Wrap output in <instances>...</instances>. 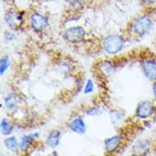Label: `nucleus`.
I'll use <instances>...</instances> for the list:
<instances>
[{"label": "nucleus", "mask_w": 156, "mask_h": 156, "mask_svg": "<svg viewBox=\"0 0 156 156\" xmlns=\"http://www.w3.org/2000/svg\"><path fill=\"white\" fill-rule=\"evenodd\" d=\"M128 40L126 39L123 33H109L104 36H101L98 40H94V43L87 44L84 43L82 47L87 48L88 51H94L98 53L108 55V57H115L119 55L123 51Z\"/></svg>", "instance_id": "obj_1"}, {"label": "nucleus", "mask_w": 156, "mask_h": 156, "mask_svg": "<svg viewBox=\"0 0 156 156\" xmlns=\"http://www.w3.org/2000/svg\"><path fill=\"white\" fill-rule=\"evenodd\" d=\"M155 16L143 9L140 14L136 15L129 20L122 30L123 35L129 41H138L148 35L155 26Z\"/></svg>", "instance_id": "obj_2"}, {"label": "nucleus", "mask_w": 156, "mask_h": 156, "mask_svg": "<svg viewBox=\"0 0 156 156\" xmlns=\"http://www.w3.org/2000/svg\"><path fill=\"white\" fill-rule=\"evenodd\" d=\"M127 62H128V60L126 57H120V55L110 57V58L100 60L95 63L94 65V71H95L96 77L103 80L105 78L113 76Z\"/></svg>", "instance_id": "obj_3"}, {"label": "nucleus", "mask_w": 156, "mask_h": 156, "mask_svg": "<svg viewBox=\"0 0 156 156\" xmlns=\"http://www.w3.org/2000/svg\"><path fill=\"white\" fill-rule=\"evenodd\" d=\"M133 59L138 62L144 77L151 83L156 82V55L147 49L137 50Z\"/></svg>", "instance_id": "obj_4"}, {"label": "nucleus", "mask_w": 156, "mask_h": 156, "mask_svg": "<svg viewBox=\"0 0 156 156\" xmlns=\"http://www.w3.org/2000/svg\"><path fill=\"white\" fill-rule=\"evenodd\" d=\"M4 24L7 28L15 31H23L27 26V12L8 8L4 12Z\"/></svg>", "instance_id": "obj_5"}, {"label": "nucleus", "mask_w": 156, "mask_h": 156, "mask_svg": "<svg viewBox=\"0 0 156 156\" xmlns=\"http://www.w3.org/2000/svg\"><path fill=\"white\" fill-rule=\"evenodd\" d=\"M63 41L68 43L71 47H82L83 44L86 42L87 37V31L82 25H73L69 27L63 28L61 33Z\"/></svg>", "instance_id": "obj_6"}, {"label": "nucleus", "mask_w": 156, "mask_h": 156, "mask_svg": "<svg viewBox=\"0 0 156 156\" xmlns=\"http://www.w3.org/2000/svg\"><path fill=\"white\" fill-rule=\"evenodd\" d=\"M156 117V102L154 100H143L136 105L133 112V120L140 123L147 122Z\"/></svg>", "instance_id": "obj_7"}, {"label": "nucleus", "mask_w": 156, "mask_h": 156, "mask_svg": "<svg viewBox=\"0 0 156 156\" xmlns=\"http://www.w3.org/2000/svg\"><path fill=\"white\" fill-rule=\"evenodd\" d=\"M50 26L48 15L39 10H31L27 12V27L35 34H43Z\"/></svg>", "instance_id": "obj_8"}, {"label": "nucleus", "mask_w": 156, "mask_h": 156, "mask_svg": "<svg viewBox=\"0 0 156 156\" xmlns=\"http://www.w3.org/2000/svg\"><path fill=\"white\" fill-rule=\"evenodd\" d=\"M156 152V143L152 138H139L133 141L130 146V154L136 156H146Z\"/></svg>", "instance_id": "obj_9"}, {"label": "nucleus", "mask_w": 156, "mask_h": 156, "mask_svg": "<svg viewBox=\"0 0 156 156\" xmlns=\"http://www.w3.org/2000/svg\"><path fill=\"white\" fill-rule=\"evenodd\" d=\"M53 65H55L57 73L65 78H69L77 74L75 61L68 55H58L57 59L55 60Z\"/></svg>", "instance_id": "obj_10"}, {"label": "nucleus", "mask_w": 156, "mask_h": 156, "mask_svg": "<svg viewBox=\"0 0 156 156\" xmlns=\"http://www.w3.org/2000/svg\"><path fill=\"white\" fill-rule=\"evenodd\" d=\"M41 138V133H25L20 137V154H31L35 148L39 147V139Z\"/></svg>", "instance_id": "obj_11"}, {"label": "nucleus", "mask_w": 156, "mask_h": 156, "mask_svg": "<svg viewBox=\"0 0 156 156\" xmlns=\"http://www.w3.org/2000/svg\"><path fill=\"white\" fill-rule=\"evenodd\" d=\"M67 128L73 133H76L79 136L85 135L87 131V123L84 119V114L82 112L80 113L77 112V113L70 115V118L67 121Z\"/></svg>", "instance_id": "obj_12"}, {"label": "nucleus", "mask_w": 156, "mask_h": 156, "mask_svg": "<svg viewBox=\"0 0 156 156\" xmlns=\"http://www.w3.org/2000/svg\"><path fill=\"white\" fill-rule=\"evenodd\" d=\"M4 105L8 112H10V113L16 112L17 110L23 108L22 95L16 90H10L9 93H7L4 96Z\"/></svg>", "instance_id": "obj_13"}, {"label": "nucleus", "mask_w": 156, "mask_h": 156, "mask_svg": "<svg viewBox=\"0 0 156 156\" xmlns=\"http://www.w3.org/2000/svg\"><path fill=\"white\" fill-rule=\"evenodd\" d=\"M61 138H62V131L60 129H51L45 136L44 145L51 149L58 148L61 143Z\"/></svg>", "instance_id": "obj_14"}, {"label": "nucleus", "mask_w": 156, "mask_h": 156, "mask_svg": "<svg viewBox=\"0 0 156 156\" xmlns=\"http://www.w3.org/2000/svg\"><path fill=\"white\" fill-rule=\"evenodd\" d=\"M109 119L115 128H121L128 120L125 111L117 108H111L109 110Z\"/></svg>", "instance_id": "obj_15"}, {"label": "nucleus", "mask_w": 156, "mask_h": 156, "mask_svg": "<svg viewBox=\"0 0 156 156\" xmlns=\"http://www.w3.org/2000/svg\"><path fill=\"white\" fill-rule=\"evenodd\" d=\"M104 103L103 101H100V100H96V101L94 102L90 105H86L85 109L82 110V113L86 117H98V115H101L103 113V111H104Z\"/></svg>", "instance_id": "obj_16"}, {"label": "nucleus", "mask_w": 156, "mask_h": 156, "mask_svg": "<svg viewBox=\"0 0 156 156\" xmlns=\"http://www.w3.org/2000/svg\"><path fill=\"white\" fill-rule=\"evenodd\" d=\"M16 121L12 119V118H8L5 117L1 119V122H0V131H1V135L4 137L10 136L12 135V133L15 131L16 129Z\"/></svg>", "instance_id": "obj_17"}, {"label": "nucleus", "mask_w": 156, "mask_h": 156, "mask_svg": "<svg viewBox=\"0 0 156 156\" xmlns=\"http://www.w3.org/2000/svg\"><path fill=\"white\" fill-rule=\"evenodd\" d=\"M4 146H5V148L7 149V151H9L10 153H14V154H20V138H17V137L14 136V135L5 137Z\"/></svg>", "instance_id": "obj_18"}, {"label": "nucleus", "mask_w": 156, "mask_h": 156, "mask_svg": "<svg viewBox=\"0 0 156 156\" xmlns=\"http://www.w3.org/2000/svg\"><path fill=\"white\" fill-rule=\"evenodd\" d=\"M2 39H4L5 43H12L14 42L17 36H18V31H15V30H12V28H7L4 31V34H2Z\"/></svg>", "instance_id": "obj_19"}, {"label": "nucleus", "mask_w": 156, "mask_h": 156, "mask_svg": "<svg viewBox=\"0 0 156 156\" xmlns=\"http://www.w3.org/2000/svg\"><path fill=\"white\" fill-rule=\"evenodd\" d=\"M9 67H10V58H9V55H4L0 60V75L4 76L7 73Z\"/></svg>", "instance_id": "obj_20"}, {"label": "nucleus", "mask_w": 156, "mask_h": 156, "mask_svg": "<svg viewBox=\"0 0 156 156\" xmlns=\"http://www.w3.org/2000/svg\"><path fill=\"white\" fill-rule=\"evenodd\" d=\"M94 90H95V82H94L93 79L88 78L85 82V84H84L83 93L85 94V95H90V94L94 93Z\"/></svg>", "instance_id": "obj_21"}, {"label": "nucleus", "mask_w": 156, "mask_h": 156, "mask_svg": "<svg viewBox=\"0 0 156 156\" xmlns=\"http://www.w3.org/2000/svg\"><path fill=\"white\" fill-rule=\"evenodd\" d=\"M139 2H140L143 9H146V8H151L153 6H155L156 0H139Z\"/></svg>", "instance_id": "obj_22"}, {"label": "nucleus", "mask_w": 156, "mask_h": 156, "mask_svg": "<svg viewBox=\"0 0 156 156\" xmlns=\"http://www.w3.org/2000/svg\"><path fill=\"white\" fill-rule=\"evenodd\" d=\"M109 0H90V7L93 6H101V5H104L105 2H108Z\"/></svg>", "instance_id": "obj_23"}, {"label": "nucleus", "mask_w": 156, "mask_h": 156, "mask_svg": "<svg viewBox=\"0 0 156 156\" xmlns=\"http://www.w3.org/2000/svg\"><path fill=\"white\" fill-rule=\"evenodd\" d=\"M152 96L153 100L156 102V82L152 83Z\"/></svg>", "instance_id": "obj_24"}, {"label": "nucleus", "mask_w": 156, "mask_h": 156, "mask_svg": "<svg viewBox=\"0 0 156 156\" xmlns=\"http://www.w3.org/2000/svg\"><path fill=\"white\" fill-rule=\"evenodd\" d=\"M145 10H147V12H151L153 16H155V17H156V5H155V6H153V7H151V8H146Z\"/></svg>", "instance_id": "obj_25"}, {"label": "nucleus", "mask_w": 156, "mask_h": 156, "mask_svg": "<svg viewBox=\"0 0 156 156\" xmlns=\"http://www.w3.org/2000/svg\"><path fill=\"white\" fill-rule=\"evenodd\" d=\"M153 139H154V141L156 143V129H155V131H154V135H153Z\"/></svg>", "instance_id": "obj_26"}, {"label": "nucleus", "mask_w": 156, "mask_h": 156, "mask_svg": "<svg viewBox=\"0 0 156 156\" xmlns=\"http://www.w3.org/2000/svg\"><path fill=\"white\" fill-rule=\"evenodd\" d=\"M65 1H66V2H69V1H70V0H65Z\"/></svg>", "instance_id": "obj_27"}, {"label": "nucleus", "mask_w": 156, "mask_h": 156, "mask_svg": "<svg viewBox=\"0 0 156 156\" xmlns=\"http://www.w3.org/2000/svg\"><path fill=\"white\" fill-rule=\"evenodd\" d=\"M119 1H122V0H119Z\"/></svg>", "instance_id": "obj_28"}]
</instances>
